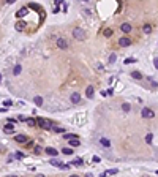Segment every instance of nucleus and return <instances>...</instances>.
<instances>
[{
	"mask_svg": "<svg viewBox=\"0 0 158 177\" xmlns=\"http://www.w3.org/2000/svg\"><path fill=\"white\" fill-rule=\"evenodd\" d=\"M103 33H104V36H111V35H112V30H111V29H106Z\"/></svg>",
	"mask_w": 158,
	"mask_h": 177,
	"instance_id": "7c9ffc66",
	"label": "nucleus"
},
{
	"mask_svg": "<svg viewBox=\"0 0 158 177\" xmlns=\"http://www.w3.org/2000/svg\"><path fill=\"white\" fill-rule=\"evenodd\" d=\"M142 30H144V33H150V32H152V25H149V24H145V25L142 27Z\"/></svg>",
	"mask_w": 158,
	"mask_h": 177,
	"instance_id": "6ab92c4d",
	"label": "nucleus"
},
{
	"mask_svg": "<svg viewBox=\"0 0 158 177\" xmlns=\"http://www.w3.org/2000/svg\"><path fill=\"white\" fill-rule=\"evenodd\" d=\"M70 177H79V175H70Z\"/></svg>",
	"mask_w": 158,
	"mask_h": 177,
	"instance_id": "a19ab883",
	"label": "nucleus"
},
{
	"mask_svg": "<svg viewBox=\"0 0 158 177\" xmlns=\"http://www.w3.org/2000/svg\"><path fill=\"white\" fill-rule=\"evenodd\" d=\"M25 14H27V6H24V8H21V10H19V11H17V13H16V16H17V17H24Z\"/></svg>",
	"mask_w": 158,
	"mask_h": 177,
	"instance_id": "f8f14e48",
	"label": "nucleus"
},
{
	"mask_svg": "<svg viewBox=\"0 0 158 177\" xmlns=\"http://www.w3.org/2000/svg\"><path fill=\"white\" fill-rule=\"evenodd\" d=\"M36 123H38L41 128H44V130H51L52 128V122L48 120V119H38V122H36Z\"/></svg>",
	"mask_w": 158,
	"mask_h": 177,
	"instance_id": "f03ea898",
	"label": "nucleus"
},
{
	"mask_svg": "<svg viewBox=\"0 0 158 177\" xmlns=\"http://www.w3.org/2000/svg\"><path fill=\"white\" fill-rule=\"evenodd\" d=\"M44 152L48 153V155H51V157H57V150H55V149H52V147H46Z\"/></svg>",
	"mask_w": 158,
	"mask_h": 177,
	"instance_id": "1a4fd4ad",
	"label": "nucleus"
},
{
	"mask_svg": "<svg viewBox=\"0 0 158 177\" xmlns=\"http://www.w3.org/2000/svg\"><path fill=\"white\" fill-rule=\"evenodd\" d=\"M92 161H93V163H98V161H100V157H93V158H92Z\"/></svg>",
	"mask_w": 158,
	"mask_h": 177,
	"instance_id": "f704fd0d",
	"label": "nucleus"
},
{
	"mask_svg": "<svg viewBox=\"0 0 158 177\" xmlns=\"http://www.w3.org/2000/svg\"><path fill=\"white\" fill-rule=\"evenodd\" d=\"M0 78H2V76H0Z\"/></svg>",
	"mask_w": 158,
	"mask_h": 177,
	"instance_id": "79ce46f5",
	"label": "nucleus"
},
{
	"mask_svg": "<svg viewBox=\"0 0 158 177\" xmlns=\"http://www.w3.org/2000/svg\"><path fill=\"white\" fill-rule=\"evenodd\" d=\"M11 105H13L11 100H5V101H3V106H11Z\"/></svg>",
	"mask_w": 158,
	"mask_h": 177,
	"instance_id": "2f4dec72",
	"label": "nucleus"
},
{
	"mask_svg": "<svg viewBox=\"0 0 158 177\" xmlns=\"http://www.w3.org/2000/svg\"><path fill=\"white\" fill-rule=\"evenodd\" d=\"M131 62H136V60H134V59H127V60H125V63H131Z\"/></svg>",
	"mask_w": 158,
	"mask_h": 177,
	"instance_id": "4c0bfd02",
	"label": "nucleus"
},
{
	"mask_svg": "<svg viewBox=\"0 0 158 177\" xmlns=\"http://www.w3.org/2000/svg\"><path fill=\"white\" fill-rule=\"evenodd\" d=\"M25 122H27V125H29L30 128H33V127L36 125V120H35V119H27Z\"/></svg>",
	"mask_w": 158,
	"mask_h": 177,
	"instance_id": "2eb2a0df",
	"label": "nucleus"
},
{
	"mask_svg": "<svg viewBox=\"0 0 158 177\" xmlns=\"http://www.w3.org/2000/svg\"><path fill=\"white\" fill-rule=\"evenodd\" d=\"M104 174H109V175H112V174H117V169H111V171H108V172H104Z\"/></svg>",
	"mask_w": 158,
	"mask_h": 177,
	"instance_id": "473e14b6",
	"label": "nucleus"
},
{
	"mask_svg": "<svg viewBox=\"0 0 158 177\" xmlns=\"http://www.w3.org/2000/svg\"><path fill=\"white\" fill-rule=\"evenodd\" d=\"M36 177H44V175H41V174H38V175H36Z\"/></svg>",
	"mask_w": 158,
	"mask_h": 177,
	"instance_id": "ea45409f",
	"label": "nucleus"
},
{
	"mask_svg": "<svg viewBox=\"0 0 158 177\" xmlns=\"http://www.w3.org/2000/svg\"><path fill=\"white\" fill-rule=\"evenodd\" d=\"M51 130H54L55 133H65V130H63V128H59L57 125H52V128H51Z\"/></svg>",
	"mask_w": 158,
	"mask_h": 177,
	"instance_id": "a211bd4d",
	"label": "nucleus"
},
{
	"mask_svg": "<svg viewBox=\"0 0 158 177\" xmlns=\"http://www.w3.org/2000/svg\"><path fill=\"white\" fill-rule=\"evenodd\" d=\"M147 79H149V82H150V84H152V87H153V89H156V87H158V82H156V81H153V79H152L150 76H149Z\"/></svg>",
	"mask_w": 158,
	"mask_h": 177,
	"instance_id": "5701e85b",
	"label": "nucleus"
},
{
	"mask_svg": "<svg viewBox=\"0 0 158 177\" xmlns=\"http://www.w3.org/2000/svg\"><path fill=\"white\" fill-rule=\"evenodd\" d=\"M115 59H117V57H115V54H111V55H109V63H114Z\"/></svg>",
	"mask_w": 158,
	"mask_h": 177,
	"instance_id": "c756f323",
	"label": "nucleus"
},
{
	"mask_svg": "<svg viewBox=\"0 0 158 177\" xmlns=\"http://www.w3.org/2000/svg\"><path fill=\"white\" fill-rule=\"evenodd\" d=\"M35 103L38 105V106H41V105H43V98H41V97H35Z\"/></svg>",
	"mask_w": 158,
	"mask_h": 177,
	"instance_id": "cd10ccee",
	"label": "nucleus"
},
{
	"mask_svg": "<svg viewBox=\"0 0 158 177\" xmlns=\"http://www.w3.org/2000/svg\"><path fill=\"white\" fill-rule=\"evenodd\" d=\"M131 40H130L128 38V36H123V38H120L119 40V46H120V48H128V46H131Z\"/></svg>",
	"mask_w": 158,
	"mask_h": 177,
	"instance_id": "20e7f679",
	"label": "nucleus"
},
{
	"mask_svg": "<svg viewBox=\"0 0 158 177\" xmlns=\"http://www.w3.org/2000/svg\"><path fill=\"white\" fill-rule=\"evenodd\" d=\"M24 27H25L24 22H17V24H16V29H17V30H24Z\"/></svg>",
	"mask_w": 158,
	"mask_h": 177,
	"instance_id": "bb28decb",
	"label": "nucleus"
},
{
	"mask_svg": "<svg viewBox=\"0 0 158 177\" xmlns=\"http://www.w3.org/2000/svg\"><path fill=\"white\" fill-rule=\"evenodd\" d=\"M120 30H122L123 33H130L133 30V27H131V24H128V22H123L122 25H120Z\"/></svg>",
	"mask_w": 158,
	"mask_h": 177,
	"instance_id": "39448f33",
	"label": "nucleus"
},
{
	"mask_svg": "<svg viewBox=\"0 0 158 177\" xmlns=\"http://www.w3.org/2000/svg\"><path fill=\"white\" fill-rule=\"evenodd\" d=\"M65 139H78V136L71 134V133H67V134H65Z\"/></svg>",
	"mask_w": 158,
	"mask_h": 177,
	"instance_id": "393cba45",
	"label": "nucleus"
},
{
	"mask_svg": "<svg viewBox=\"0 0 158 177\" xmlns=\"http://www.w3.org/2000/svg\"><path fill=\"white\" fill-rule=\"evenodd\" d=\"M153 65H155V68H156V70H158V57H156V59H155V60H153Z\"/></svg>",
	"mask_w": 158,
	"mask_h": 177,
	"instance_id": "c9c22d12",
	"label": "nucleus"
},
{
	"mask_svg": "<svg viewBox=\"0 0 158 177\" xmlns=\"http://www.w3.org/2000/svg\"><path fill=\"white\" fill-rule=\"evenodd\" d=\"M62 153H65V155H71L73 150H71V149H68V147H63V149H62Z\"/></svg>",
	"mask_w": 158,
	"mask_h": 177,
	"instance_id": "412c9836",
	"label": "nucleus"
},
{
	"mask_svg": "<svg viewBox=\"0 0 158 177\" xmlns=\"http://www.w3.org/2000/svg\"><path fill=\"white\" fill-rule=\"evenodd\" d=\"M71 103H74V105L81 103V95L78 93V92H73L71 93Z\"/></svg>",
	"mask_w": 158,
	"mask_h": 177,
	"instance_id": "6e6552de",
	"label": "nucleus"
},
{
	"mask_svg": "<svg viewBox=\"0 0 158 177\" xmlns=\"http://www.w3.org/2000/svg\"><path fill=\"white\" fill-rule=\"evenodd\" d=\"M14 157H16V158H22V157H24V153H22V152H16V155H14Z\"/></svg>",
	"mask_w": 158,
	"mask_h": 177,
	"instance_id": "72a5a7b5",
	"label": "nucleus"
},
{
	"mask_svg": "<svg viewBox=\"0 0 158 177\" xmlns=\"http://www.w3.org/2000/svg\"><path fill=\"white\" fill-rule=\"evenodd\" d=\"M51 164H52V166H59V168H60L63 163H62L60 160H55V158H52V160H51Z\"/></svg>",
	"mask_w": 158,
	"mask_h": 177,
	"instance_id": "dca6fc26",
	"label": "nucleus"
},
{
	"mask_svg": "<svg viewBox=\"0 0 158 177\" xmlns=\"http://www.w3.org/2000/svg\"><path fill=\"white\" fill-rule=\"evenodd\" d=\"M41 152H43V149H41L40 145H35V153H36V155H40Z\"/></svg>",
	"mask_w": 158,
	"mask_h": 177,
	"instance_id": "c85d7f7f",
	"label": "nucleus"
},
{
	"mask_svg": "<svg viewBox=\"0 0 158 177\" xmlns=\"http://www.w3.org/2000/svg\"><path fill=\"white\" fill-rule=\"evenodd\" d=\"M131 78H134V79H142V74L139 73V71H131Z\"/></svg>",
	"mask_w": 158,
	"mask_h": 177,
	"instance_id": "4468645a",
	"label": "nucleus"
},
{
	"mask_svg": "<svg viewBox=\"0 0 158 177\" xmlns=\"http://www.w3.org/2000/svg\"><path fill=\"white\" fill-rule=\"evenodd\" d=\"M100 144L103 145V147H109V145H111V141H109L108 138H101V139H100Z\"/></svg>",
	"mask_w": 158,
	"mask_h": 177,
	"instance_id": "9b49d317",
	"label": "nucleus"
},
{
	"mask_svg": "<svg viewBox=\"0 0 158 177\" xmlns=\"http://www.w3.org/2000/svg\"><path fill=\"white\" fill-rule=\"evenodd\" d=\"M70 142V145H73V147H78V145H81V142L78 141V139H71V141H68Z\"/></svg>",
	"mask_w": 158,
	"mask_h": 177,
	"instance_id": "aec40b11",
	"label": "nucleus"
},
{
	"mask_svg": "<svg viewBox=\"0 0 158 177\" xmlns=\"http://www.w3.org/2000/svg\"><path fill=\"white\" fill-rule=\"evenodd\" d=\"M152 138H153L152 133H149V134L145 136V142H147V144H152Z\"/></svg>",
	"mask_w": 158,
	"mask_h": 177,
	"instance_id": "a878e982",
	"label": "nucleus"
},
{
	"mask_svg": "<svg viewBox=\"0 0 158 177\" xmlns=\"http://www.w3.org/2000/svg\"><path fill=\"white\" fill-rule=\"evenodd\" d=\"M30 8H33V10H40V5H30Z\"/></svg>",
	"mask_w": 158,
	"mask_h": 177,
	"instance_id": "e433bc0d",
	"label": "nucleus"
},
{
	"mask_svg": "<svg viewBox=\"0 0 158 177\" xmlns=\"http://www.w3.org/2000/svg\"><path fill=\"white\" fill-rule=\"evenodd\" d=\"M73 36H74V38H76V40H79V41H82V40H84V38H86V32H84V30H82V29H81V27H76V29H74V30H73Z\"/></svg>",
	"mask_w": 158,
	"mask_h": 177,
	"instance_id": "f257e3e1",
	"label": "nucleus"
},
{
	"mask_svg": "<svg viewBox=\"0 0 158 177\" xmlns=\"http://www.w3.org/2000/svg\"><path fill=\"white\" fill-rule=\"evenodd\" d=\"M73 164H74V166H82V164H84V161H82L81 158H76V160L73 161Z\"/></svg>",
	"mask_w": 158,
	"mask_h": 177,
	"instance_id": "4be33fe9",
	"label": "nucleus"
},
{
	"mask_svg": "<svg viewBox=\"0 0 158 177\" xmlns=\"http://www.w3.org/2000/svg\"><path fill=\"white\" fill-rule=\"evenodd\" d=\"M21 71H22V67H21V65H16V67H14V70H13L14 76H17V74H19Z\"/></svg>",
	"mask_w": 158,
	"mask_h": 177,
	"instance_id": "f3484780",
	"label": "nucleus"
},
{
	"mask_svg": "<svg viewBox=\"0 0 158 177\" xmlns=\"http://www.w3.org/2000/svg\"><path fill=\"white\" fill-rule=\"evenodd\" d=\"M3 131L5 133H14V125L13 123H6L5 128H3Z\"/></svg>",
	"mask_w": 158,
	"mask_h": 177,
	"instance_id": "9d476101",
	"label": "nucleus"
},
{
	"mask_svg": "<svg viewBox=\"0 0 158 177\" xmlns=\"http://www.w3.org/2000/svg\"><path fill=\"white\" fill-rule=\"evenodd\" d=\"M86 95H87V98H93V87H92V86H89V87H87Z\"/></svg>",
	"mask_w": 158,
	"mask_h": 177,
	"instance_id": "ddd939ff",
	"label": "nucleus"
},
{
	"mask_svg": "<svg viewBox=\"0 0 158 177\" xmlns=\"http://www.w3.org/2000/svg\"><path fill=\"white\" fill-rule=\"evenodd\" d=\"M122 109L125 111V112H128V111L131 109V106H130V103H123V105H122Z\"/></svg>",
	"mask_w": 158,
	"mask_h": 177,
	"instance_id": "b1692460",
	"label": "nucleus"
},
{
	"mask_svg": "<svg viewBox=\"0 0 158 177\" xmlns=\"http://www.w3.org/2000/svg\"><path fill=\"white\" fill-rule=\"evenodd\" d=\"M141 114H142L144 119H153V117H155V112H153L150 108H144V109L141 111Z\"/></svg>",
	"mask_w": 158,
	"mask_h": 177,
	"instance_id": "7ed1b4c3",
	"label": "nucleus"
},
{
	"mask_svg": "<svg viewBox=\"0 0 158 177\" xmlns=\"http://www.w3.org/2000/svg\"><path fill=\"white\" fill-rule=\"evenodd\" d=\"M57 46L60 49H67L68 48V41L65 40V38H57Z\"/></svg>",
	"mask_w": 158,
	"mask_h": 177,
	"instance_id": "0eeeda50",
	"label": "nucleus"
},
{
	"mask_svg": "<svg viewBox=\"0 0 158 177\" xmlns=\"http://www.w3.org/2000/svg\"><path fill=\"white\" fill-rule=\"evenodd\" d=\"M14 141H16V142H19V144H25L27 141H29V138H27L25 134H16Z\"/></svg>",
	"mask_w": 158,
	"mask_h": 177,
	"instance_id": "423d86ee",
	"label": "nucleus"
},
{
	"mask_svg": "<svg viewBox=\"0 0 158 177\" xmlns=\"http://www.w3.org/2000/svg\"><path fill=\"white\" fill-rule=\"evenodd\" d=\"M6 177H17V175H6Z\"/></svg>",
	"mask_w": 158,
	"mask_h": 177,
	"instance_id": "58836bf2",
	"label": "nucleus"
}]
</instances>
